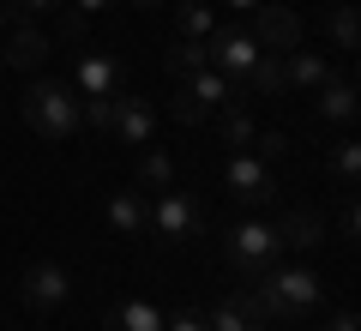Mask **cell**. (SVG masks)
Returning a JSON list of instances; mask_svg holds the SVG:
<instances>
[{
    "instance_id": "obj_1",
    "label": "cell",
    "mask_w": 361,
    "mask_h": 331,
    "mask_svg": "<svg viewBox=\"0 0 361 331\" xmlns=\"http://www.w3.org/2000/svg\"><path fill=\"white\" fill-rule=\"evenodd\" d=\"M18 115H25L30 133H42V139L61 145V139H73L78 121H85V97H78L66 78H37L30 73L25 97H18Z\"/></svg>"
},
{
    "instance_id": "obj_2",
    "label": "cell",
    "mask_w": 361,
    "mask_h": 331,
    "mask_svg": "<svg viewBox=\"0 0 361 331\" xmlns=\"http://www.w3.org/2000/svg\"><path fill=\"white\" fill-rule=\"evenodd\" d=\"M253 289H259V301H265V313H271V319H283V325L307 319L313 307L325 301V283L313 277L307 265H271L265 277L253 283Z\"/></svg>"
},
{
    "instance_id": "obj_3",
    "label": "cell",
    "mask_w": 361,
    "mask_h": 331,
    "mask_svg": "<svg viewBox=\"0 0 361 331\" xmlns=\"http://www.w3.org/2000/svg\"><path fill=\"white\" fill-rule=\"evenodd\" d=\"M223 253H229V265L241 271L247 283H259L277 259H283V241H277V223H265V217H247V223H235L229 241H223Z\"/></svg>"
},
{
    "instance_id": "obj_4",
    "label": "cell",
    "mask_w": 361,
    "mask_h": 331,
    "mask_svg": "<svg viewBox=\"0 0 361 331\" xmlns=\"http://www.w3.org/2000/svg\"><path fill=\"white\" fill-rule=\"evenodd\" d=\"M66 295H73V271H66L61 259H37V265H25V277H18V301H25L30 313H54Z\"/></svg>"
},
{
    "instance_id": "obj_5",
    "label": "cell",
    "mask_w": 361,
    "mask_h": 331,
    "mask_svg": "<svg viewBox=\"0 0 361 331\" xmlns=\"http://www.w3.org/2000/svg\"><path fill=\"white\" fill-rule=\"evenodd\" d=\"M247 30H253V42H259V49H271V54L301 49V13H289V6H277V0H259Z\"/></svg>"
},
{
    "instance_id": "obj_6",
    "label": "cell",
    "mask_w": 361,
    "mask_h": 331,
    "mask_svg": "<svg viewBox=\"0 0 361 331\" xmlns=\"http://www.w3.org/2000/svg\"><path fill=\"white\" fill-rule=\"evenodd\" d=\"M109 133H115L121 145H151V133H157V102H151V97H133V90H115Z\"/></svg>"
},
{
    "instance_id": "obj_7",
    "label": "cell",
    "mask_w": 361,
    "mask_h": 331,
    "mask_svg": "<svg viewBox=\"0 0 361 331\" xmlns=\"http://www.w3.org/2000/svg\"><path fill=\"white\" fill-rule=\"evenodd\" d=\"M223 187H229V199H241V205H265L271 193H277V181H271V169L259 163L253 151H235L229 163H223Z\"/></svg>"
},
{
    "instance_id": "obj_8",
    "label": "cell",
    "mask_w": 361,
    "mask_h": 331,
    "mask_svg": "<svg viewBox=\"0 0 361 331\" xmlns=\"http://www.w3.org/2000/svg\"><path fill=\"white\" fill-rule=\"evenodd\" d=\"M54 54V37L42 25H30V18H18L13 30H6V49H0V61L13 66V73H42V61Z\"/></svg>"
},
{
    "instance_id": "obj_9",
    "label": "cell",
    "mask_w": 361,
    "mask_h": 331,
    "mask_svg": "<svg viewBox=\"0 0 361 331\" xmlns=\"http://www.w3.org/2000/svg\"><path fill=\"white\" fill-rule=\"evenodd\" d=\"M205 54H211V66H217L223 78H241L247 66H253L259 42H253V30H241V25H223V30H211V37H205Z\"/></svg>"
},
{
    "instance_id": "obj_10",
    "label": "cell",
    "mask_w": 361,
    "mask_h": 331,
    "mask_svg": "<svg viewBox=\"0 0 361 331\" xmlns=\"http://www.w3.org/2000/svg\"><path fill=\"white\" fill-rule=\"evenodd\" d=\"M151 229H157V241H187V235L199 229V205L187 199L180 187H169V193H157V211H151Z\"/></svg>"
},
{
    "instance_id": "obj_11",
    "label": "cell",
    "mask_w": 361,
    "mask_h": 331,
    "mask_svg": "<svg viewBox=\"0 0 361 331\" xmlns=\"http://www.w3.org/2000/svg\"><path fill=\"white\" fill-rule=\"evenodd\" d=\"M121 78H127V66H121V54H78V90L90 97H115Z\"/></svg>"
},
{
    "instance_id": "obj_12",
    "label": "cell",
    "mask_w": 361,
    "mask_h": 331,
    "mask_svg": "<svg viewBox=\"0 0 361 331\" xmlns=\"http://www.w3.org/2000/svg\"><path fill=\"white\" fill-rule=\"evenodd\" d=\"M331 61H325L319 49H289L283 54V85L289 90H319V85H331Z\"/></svg>"
},
{
    "instance_id": "obj_13",
    "label": "cell",
    "mask_w": 361,
    "mask_h": 331,
    "mask_svg": "<svg viewBox=\"0 0 361 331\" xmlns=\"http://www.w3.org/2000/svg\"><path fill=\"white\" fill-rule=\"evenodd\" d=\"M277 241H283V247H319L325 241V217L307 211V205H295V211L277 217Z\"/></svg>"
},
{
    "instance_id": "obj_14",
    "label": "cell",
    "mask_w": 361,
    "mask_h": 331,
    "mask_svg": "<svg viewBox=\"0 0 361 331\" xmlns=\"http://www.w3.org/2000/svg\"><path fill=\"white\" fill-rule=\"evenodd\" d=\"M313 97H319V102H313V109H319V121H331V127H349V121H355V109H361L349 78H331V85H319Z\"/></svg>"
},
{
    "instance_id": "obj_15",
    "label": "cell",
    "mask_w": 361,
    "mask_h": 331,
    "mask_svg": "<svg viewBox=\"0 0 361 331\" xmlns=\"http://www.w3.org/2000/svg\"><path fill=\"white\" fill-rule=\"evenodd\" d=\"M241 85L247 90H253V97H283V54H271V49H259L253 54V66H247V73H241Z\"/></svg>"
},
{
    "instance_id": "obj_16",
    "label": "cell",
    "mask_w": 361,
    "mask_h": 331,
    "mask_svg": "<svg viewBox=\"0 0 361 331\" xmlns=\"http://www.w3.org/2000/svg\"><path fill=\"white\" fill-rule=\"evenodd\" d=\"M109 331H163V313L151 301H121L109 307Z\"/></svg>"
},
{
    "instance_id": "obj_17",
    "label": "cell",
    "mask_w": 361,
    "mask_h": 331,
    "mask_svg": "<svg viewBox=\"0 0 361 331\" xmlns=\"http://www.w3.org/2000/svg\"><path fill=\"white\" fill-rule=\"evenodd\" d=\"M109 229H115V235H139V229H145V199H139L133 187L109 199Z\"/></svg>"
},
{
    "instance_id": "obj_18",
    "label": "cell",
    "mask_w": 361,
    "mask_h": 331,
    "mask_svg": "<svg viewBox=\"0 0 361 331\" xmlns=\"http://www.w3.org/2000/svg\"><path fill=\"white\" fill-rule=\"evenodd\" d=\"M199 66H211L205 42H187V37H175V49L163 54V73H169V78H193Z\"/></svg>"
},
{
    "instance_id": "obj_19",
    "label": "cell",
    "mask_w": 361,
    "mask_h": 331,
    "mask_svg": "<svg viewBox=\"0 0 361 331\" xmlns=\"http://www.w3.org/2000/svg\"><path fill=\"white\" fill-rule=\"evenodd\" d=\"M175 187V163H169V151H145L139 157V193H169Z\"/></svg>"
},
{
    "instance_id": "obj_20",
    "label": "cell",
    "mask_w": 361,
    "mask_h": 331,
    "mask_svg": "<svg viewBox=\"0 0 361 331\" xmlns=\"http://www.w3.org/2000/svg\"><path fill=\"white\" fill-rule=\"evenodd\" d=\"M175 30L187 42H205L211 30H217V25H211V6H205V0H180V6H175Z\"/></svg>"
},
{
    "instance_id": "obj_21",
    "label": "cell",
    "mask_w": 361,
    "mask_h": 331,
    "mask_svg": "<svg viewBox=\"0 0 361 331\" xmlns=\"http://www.w3.org/2000/svg\"><path fill=\"white\" fill-rule=\"evenodd\" d=\"M180 85L193 90L205 109H223V102H229V78H223L217 66H199V73H193V78H180Z\"/></svg>"
},
{
    "instance_id": "obj_22",
    "label": "cell",
    "mask_w": 361,
    "mask_h": 331,
    "mask_svg": "<svg viewBox=\"0 0 361 331\" xmlns=\"http://www.w3.org/2000/svg\"><path fill=\"white\" fill-rule=\"evenodd\" d=\"M331 42H337L343 54H355V49H361V13L349 6V0H343V6L331 13Z\"/></svg>"
},
{
    "instance_id": "obj_23",
    "label": "cell",
    "mask_w": 361,
    "mask_h": 331,
    "mask_svg": "<svg viewBox=\"0 0 361 331\" xmlns=\"http://www.w3.org/2000/svg\"><path fill=\"white\" fill-rule=\"evenodd\" d=\"M205 115H211V109H205V102H199V97H193L187 85H180L175 97H169V121H175V127H199Z\"/></svg>"
},
{
    "instance_id": "obj_24",
    "label": "cell",
    "mask_w": 361,
    "mask_h": 331,
    "mask_svg": "<svg viewBox=\"0 0 361 331\" xmlns=\"http://www.w3.org/2000/svg\"><path fill=\"white\" fill-rule=\"evenodd\" d=\"M205 331H253V325H247L241 301H235V295H223V301H217V307L205 313Z\"/></svg>"
},
{
    "instance_id": "obj_25",
    "label": "cell",
    "mask_w": 361,
    "mask_h": 331,
    "mask_svg": "<svg viewBox=\"0 0 361 331\" xmlns=\"http://www.w3.org/2000/svg\"><path fill=\"white\" fill-rule=\"evenodd\" d=\"M217 133H223V145H253V121L241 115V109H229V102H223V115H217Z\"/></svg>"
},
{
    "instance_id": "obj_26",
    "label": "cell",
    "mask_w": 361,
    "mask_h": 331,
    "mask_svg": "<svg viewBox=\"0 0 361 331\" xmlns=\"http://www.w3.org/2000/svg\"><path fill=\"white\" fill-rule=\"evenodd\" d=\"M355 169H361V145L343 139V145H337V187H343V193H355Z\"/></svg>"
},
{
    "instance_id": "obj_27",
    "label": "cell",
    "mask_w": 361,
    "mask_h": 331,
    "mask_svg": "<svg viewBox=\"0 0 361 331\" xmlns=\"http://www.w3.org/2000/svg\"><path fill=\"white\" fill-rule=\"evenodd\" d=\"M283 151H289V133H283V127L253 133V157H259V163H271V157H283Z\"/></svg>"
},
{
    "instance_id": "obj_28",
    "label": "cell",
    "mask_w": 361,
    "mask_h": 331,
    "mask_svg": "<svg viewBox=\"0 0 361 331\" xmlns=\"http://www.w3.org/2000/svg\"><path fill=\"white\" fill-rule=\"evenodd\" d=\"M229 295L241 301V313H247V325H253V331L271 325V313H265V301H259V289H229Z\"/></svg>"
},
{
    "instance_id": "obj_29",
    "label": "cell",
    "mask_w": 361,
    "mask_h": 331,
    "mask_svg": "<svg viewBox=\"0 0 361 331\" xmlns=\"http://www.w3.org/2000/svg\"><path fill=\"white\" fill-rule=\"evenodd\" d=\"M85 25H90V18L78 13V6H66V13H61V25H54V37H61L66 49H73V42H85Z\"/></svg>"
},
{
    "instance_id": "obj_30",
    "label": "cell",
    "mask_w": 361,
    "mask_h": 331,
    "mask_svg": "<svg viewBox=\"0 0 361 331\" xmlns=\"http://www.w3.org/2000/svg\"><path fill=\"white\" fill-rule=\"evenodd\" d=\"M355 229H361V217H355V193L343 199V241H355Z\"/></svg>"
},
{
    "instance_id": "obj_31",
    "label": "cell",
    "mask_w": 361,
    "mask_h": 331,
    "mask_svg": "<svg viewBox=\"0 0 361 331\" xmlns=\"http://www.w3.org/2000/svg\"><path fill=\"white\" fill-rule=\"evenodd\" d=\"M163 331H205V319H193V313H175V319H163Z\"/></svg>"
},
{
    "instance_id": "obj_32",
    "label": "cell",
    "mask_w": 361,
    "mask_h": 331,
    "mask_svg": "<svg viewBox=\"0 0 361 331\" xmlns=\"http://www.w3.org/2000/svg\"><path fill=\"white\" fill-rule=\"evenodd\" d=\"M331 331H361V325H355V307H337V313H331Z\"/></svg>"
},
{
    "instance_id": "obj_33",
    "label": "cell",
    "mask_w": 361,
    "mask_h": 331,
    "mask_svg": "<svg viewBox=\"0 0 361 331\" xmlns=\"http://www.w3.org/2000/svg\"><path fill=\"white\" fill-rule=\"evenodd\" d=\"M73 6H78V13L90 18V13H103V6H115V0H73Z\"/></svg>"
},
{
    "instance_id": "obj_34",
    "label": "cell",
    "mask_w": 361,
    "mask_h": 331,
    "mask_svg": "<svg viewBox=\"0 0 361 331\" xmlns=\"http://www.w3.org/2000/svg\"><path fill=\"white\" fill-rule=\"evenodd\" d=\"M18 6H25V13H54L61 0H18Z\"/></svg>"
},
{
    "instance_id": "obj_35",
    "label": "cell",
    "mask_w": 361,
    "mask_h": 331,
    "mask_svg": "<svg viewBox=\"0 0 361 331\" xmlns=\"http://www.w3.org/2000/svg\"><path fill=\"white\" fill-rule=\"evenodd\" d=\"M229 6H235V13H253V6H259V0H229Z\"/></svg>"
},
{
    "instance_id": "obj_36",
    "label": "cell",
    "mask_w": 361,
    "mask_h": 331,
    "mask_svg": "<svg viewBox=\"0 0 361 331\" xmlns=\"http://www.w3.org/2000/svg\"><path fill=\"white\" fill-rule=\"evenodd\" d=\"M133 6H139V13H151V6H163V0H133Z\"/></svg>"
},
{
    "instance_id": "obj_37",
    "label": "cell",
    "mask_w": 361,
    "mask_h": 331,
    "mask_svg": "<svg viewBox=\"0 0 361 331\" xmlns=\"http://www.w3.org/2000/svg\"><path fill=\"white\" fill-rule=\"evenodd\" d=\"M0 30H6V0H0Z\"/></svg>"
},
{
    "instance_id": "obj_38",
    "label": "cell",
    "mask_w": 361,
    "mask_h": 331,
    "mask_svg": "<svg viewBox=\"0 0 361 331\" xmlns=\"http://www.w3.org/2000/svg\"><path fill=\"white\" fill-rule=\"evenodd\" d=\"M0 73H6V61H0Z\"/></svg>"
}]
</instances>
